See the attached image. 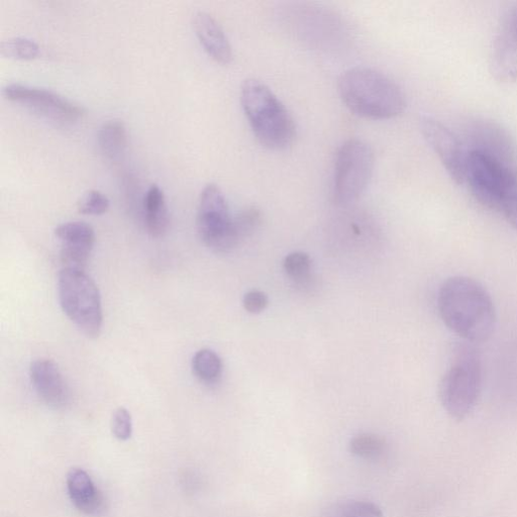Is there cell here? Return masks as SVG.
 Segmentation results:
<instances>
[{"mask_svg": "<svg viewBox=\"0 0 517 517\" xmlns=\"http://www.w3.org/2000/svg\"><path fill=\"white\" fill-rule=\"evenodd\" d=\"M438 310L444 324L467 343L488 341L496 327V309L490 293L477 280L453 276L441 285Z\"/></svg>", "mask_w": 517, "mask_h": 517, "instance_id": "cell-1", "label": "cell"}, {"mask_svg": "<svg viewBox=\"0 0 517 517\" xmlns=\"http://www.w3.org/2000/svg\"><path fill=\"white\" fill-rule=\"evenodd\" d=\"M338 91L345 107L363 119L391 120L406 108L400 86L372 68L355 67L344 72L338 81Z\"/></svg>", "mask_w": 517, "mask_h": 517, "instance_id": "cell-2", "label": "cell"}, {"mask_svg": "<svg viewBox=\"0 0 517 517\" xmlns=\"http://www.w3.org/2000/svg\"><path fill=\"white\" fill-rule=\"evenodd\" d=\"M241 103L252 132L262 146L272 151L292 146L296 138L294 119L265 83L245 80L241 86Z\"/></svg>", "mask_w": 517, "mask_h": 517, "instance_id": "cell-3", "label": "cell"}, {"mask_svg": "<svg viewBox=\"0 0 517 517\" xmlns=\"http://www.w3.org/2000/svg\"><path fill=\"white\" fill-rule=\"evenodd\" d=\"M483 366L479 354L463 347L455 354L439 387L440 401L448 415L462 422L474 411L482 391Z\"/></svg>", "mask_w": 517, "mask_h": 517, "instance_id": "cell-4", "label": "cell"}, {"mask_svg": "<svg viewBox=\"0 0 517 517\" xmlns=\"http://www.w3.org/2000/svg\"><path fill=\"white\" fill-rule=\"evenodd\" d=\"M60 305L67 318L90 339L100 336L101 296L92 278L80 269L63 268L58 276Z\"/></svg>", "mask_w": 517, "mask_h": 517, "instance_id": "cell-5", "label": "cell"}, {"mask_svg": "<svg viewBox=\"0 0 517 517\" xmlns=\"http://www.w3.org/2000/svg\"><path fill=\"white\" fill-rule=\"evenodd\" d=\"M196 227L203 244L216 253H229L240 243L226 196L215 183L200 193Z\"/></svg>", "mask_w": 517, "mask_h": 517, "instance_id": "cell-6", "label": "cell"}, {"mask_svg": "<svg viewBox=\"0 0 517 517\" xmlns=\"http://www.w3.org/2000/svg\"><path fill=\"white\" fill-rule=\"evenodd\" d=\"M374 169V153L363 140L350 139L339 149L335 162L333 197L340 206L357 201L367 189Z\"/></svg>", "mask_w": 517, "mask_h": 517, "instance_id": "cell-7", "label": "cell"}, {"mask_svg": "<svg viewBox=\"0 0 517 517\" xmlns=\"http://www.w3.org/2000/svg\"><path fill=\"white\" fill-rule=\"evenodd\" d=\"M517 164L505 162L487 153L470 150L465 184L485 208L498 212L501 198Z\"/></svg>", "mask_w": 517, "mask_h": 517, "instance_id": "cell-8", "label": "cell"}, {"mask_svg": "<svg viewBox=\"0 0 517 517\" xmlns=\"http://www.w3.org/2000/svg\"><path fill=\"white\" fill-rule=\"evenodd\" d=\"M3 93L7 99L59 124L75 123L84 115L80 106L50 89L12 83L4 88Z\"/></svg>", "mask_w": 517, "mask_h": 517, "instance_id": "cell-9", "label": "cell"}, {"mask_svg": "<svg viewBox=\"0 0 517 517\" xmlns=\"http://www.w3.org/2000/svg\"><path fill=\"white\" fill-rule=\"evenodd\" d=\"M421 131L450 177L459 185L465 184L468 146L447 126L431 117L422 118Z\"/></svg>", "mask_w": 517, "mask_h": 517, "instance_id": "cell-10", "label": "cell"}, {"mask_svg": "<svg viewBox=\"0 0 517 517\" xmlns=\"http://www.w3.org/2000/svg\"><path fill=\"white\" fill-rule=\"evenodd\" d=\"M62 243L60 259L64 268L84 270L95 244V233L84 222H67L55 229Z\"/></svg>", "mask_w": 517, "mask_h": 517, "instance_id": "cell-11", "label": "cell"}, {"mask_svg": "<svg viewBox=\"0 0 517 517\" xmlns=\"http://www.w3.org/2000/svg\"><path fill=\"white\" fill-rule=\"evenodd\" d=\"M30 378L38 396L49 407L61 409L69 403V387L53 360L34 361L30 367Z\"/></svg>", "mask_w": 517, "mask_h": 517, "instance_id": "cell-12", "label": "cell"}, {"mask_svg": "<svg viewBox=\"0 0 517 517\" xmlns=\"http://www.w3.org/2000/svg\"><path fill=\"white\" fill-rule=\"evenodd\" d=\"M192 26L201 46L216 62L222 65L233 62L234 52L229 38L212 15L203 11L196 12Z\"/></svg>", "mask_w": 517, "mask_h": 517, "instance_id": "cell-13", "label": "cell"}, {"mask_svg": "<svg viewBox=\"0 0 517 517\" xmlns=\"http://www.w3.org/2000/svg\"><path fill=\"white\" fill-rule=\"evenodd\" d=\"M469 150H477L505 162L517 164L514 144L508 134L498 125L477 121L469 127Z\"/></svg>", "mask_w": 517, "mask_h": 517, "instance_id": "cell-14", "label": "cell"}, {"mask_svg": "<svg viewBox=\"0 0 517 517\" xmlns=\"http://www.w3.org/2000/svg\"><path fill=\"white\" fill-rule=\"evenodd\" d=\"M67 489L72 503L84 514L99 515L105 508V499L84 470L73 468L69 471Z\"/></svg>", "mask_w": 517, "mask_h": 517, "instance_id": "cell-15", "label": "cell"}, {"mask_svg": "<svg viewBox=\"0 0 517 517\" xmlns=\"http://www.w3.org/2000/svg\"><path fill=\"white\" fill-rule=\"evenodd\" d=\"M490 67L500 82L517 79V42L502 28L493 43Z\"/></svg>", "mask_w": 517, "mask_h": 517, "instance_id": "cell-16", "label": "cell"}, {"mask_svg": "<svg viewBox=\"0 0 517 517\" xmlns=\"http://www.w3.org/2000/svg\"><path fill=\"white\" fill-rule=\"evenodd\" d=\"M145 226L154 238L163 237L169 229L170 217L163 190L153 184L144 198Z\"/></svg>", "mask_w": 517, "mask_h": 517, "instance_id": "cell-17", "label": "cell"}, {"mask_svg": "<svg viewBox=\"0 0 517 517\" xmlns=\"http://www.w3.org/2000/svg\"><path fill=\"white\" fill-rule=\"evenodd\" d=\"M100 152L111 160H118L128 147V132L120 120H112L103 124L97 134Z\"/></svg>", "mask_w": 517, "mask_h": 517, "instance_id": "cell-18", "label": "cell"}, {"mask_svg": "<svg viewBox=\"0 0 517 517\" xmlns=\"http://www.w3.org/2000/svg\"><path fill=\"white\" fill-rule=\"evenodd\" d=\"M192 371L201 382L216 383L223 373L222 359L213 350H199L192 359Z\"/></svg>", "mask_w": 517, "mask_h": 517, "instance_id": "cell-19", "label": "cell"}, {"mask_svg": "<svg viewBox=\"0 0 517 517\" xmlns=\"http://www.w3.org/2000/svg\"><path fill=\"white\" fill-rule=\"evenodd\" d=\"M322 517H383L381 508L369 501L350 500L326 507Z\"/></svg>", "mask_w": 517, "mask_h": 517, "instance_id": "cell-20", "label": "cell"}, {"mask_svg": "<svg viewBox=\"0 0 517 517\" xmlns=\"http://www.w3.org/2000/svg\"><path fill=\"white\" fill-rule=\"evenodd\" d=\"M386 448L385 439L371 433L357 435L349 443L350 453L364 460L379 459L385 453Z\"/></svg>", "mask_w": 517, "mask_h": 517, "instance_id": "cell-21", "label": "cell"}, {"mask_svg": "<svg viewBox=\"0 0 517 517\" xmlns=\"http://www.w3.org/2000/svg\"><path fill=\"white\" fill-rule=\"evenodd\" d=\"M40 53L39 45L28 38L18 37L0 44V54L17 60H32Z\"/></svg>", "mask_w": 517, "mask_h": 517, "instance_id": "cell-22", "label": "cell"}, {"mask_svg": "<svg viewBox=\"0 0 517 517\" xmlns=\"http://www.w3.org/2000/svg\"><path fill=\"white\" fill-rule=\"evenodd\" d=\"M313 262L303 252H293L285 257L283 269L287 276L297 284H305L310 278Z\"/></svg>", "mask_w": 517, "mask_h": 517, "instance_id": "cell-23", "label": "cell"}, {"mask_svg": "<svg viewBox=\"0 0 517 517\" xmlns=\"http://www.w3.org/2000/svg\"><path fill=\"white\" fill-rule=\"evenodd\" d=\"M110 199L99 190L86 191L78 201V211L86 216H101L110 209Z\"/></svg>", "mask_w": 517, "mask_h": 517, "instance_id": "cell-24", "label": "cell"}, {"mask_svg": "<svg viewBox=\"0 0 517 517\" xmlns=\"http://www.w3.org/2000/svg\"><path fill=\"white\" fill-rule=\"evenodd\" d=\"M498 213L517 231V170L511 175L503 193Z\"/></svg>", "mask_w": 517, "mask_h": 517, "instance_id": "cell-25", "label": "cell"}, {"mask_svg": "<svg viewBox=\"0 0 517 517\" xmlns=\"http://www.w3.org/2000/svg\"><path fill=\"white\" fill-rule=\"evenodd\" d=\"M234 222L238 239L241 242L259 229L262 223V213L256 206H250L235 217Z\"/></svg>", "mask_w": 517, "mask_h": 517, "instance_id": "cell-26", "label": "cell"}, {"mask_svg": "<svg viewBox=\"0 0 517 517\" xmlns=\"http://www.w3.org/2000/svg\"><path fill=\"white\" fill-rule=\"evenodd\" d=\"M112 431L120 441H128L133 435V420L131 413L125 407L118 408L113 416Z\"/></svg>", "mask_w": 517, "mask_h": 517, "instance_id": "cell-27", "label": "cell"}, {"mask_svg": "<svg viewBox=\"0 0 517 517\" xmlns=\"http://www.w3.org/2000/svg\"><path fill=\"white\" fill-rule=\"evenodd\" d=\"M268 303L269 299L267 294L259 290L249 291L243 298L244 308L252 315H259L264 312Z\"/></svg>", "mask_w": 517, "mask_h": 517, "instance_id": "cell-28", "label": "cell"}, {"mask_svg": "<svg viewBox=\"0 0 517 517\" xmlns=\"http://www.w3.org/2000/svg\"><path fill=\"white\" fill-rule=\"evenodd\" d=\"M504 29L517 42V9L512 11L502 25Z\"/></svg>", "mask_w": 517, "mask_h": 517, "instance_id": "cell-29", "label": "cell"}]
</instances>
